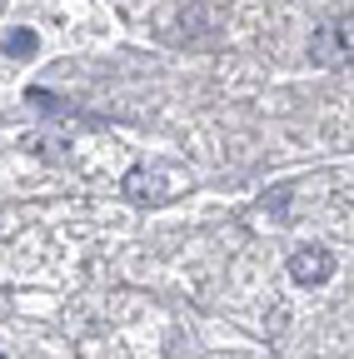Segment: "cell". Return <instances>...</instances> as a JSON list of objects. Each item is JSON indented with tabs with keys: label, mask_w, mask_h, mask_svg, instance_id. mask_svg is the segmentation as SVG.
I'll return each instance as SVG.
<instances>
[{
	"label": "cell",
	"mask_w": 354,
	"mask_h": 359,
	"mask_svg": "<svg viewBox=\"0 0 354 359\" xmlns=\"http://www.w3.org/2000/svg\"><path fill=\"white\" fill-rule=\"evenodd\" d=\"M309 55H315L320 65L349 60V20H325V25L315 30V40H309Z\"/></svg>",
	"instance_id": "obj_3"
},
{
	"label": "cell",
	"mask_w": 354,
	"mask_h": 359,
	"mask_svg": "<svg viewBox=\"0 0 354 359\" xmlns=\"http://www.w3.org/2000/svg\"><path fill=\"white\" fill-rule=\"evenodd\" d=\"M290 200H294V185H290V180H280V185H275L270 195H264V200H259V210H264V219H285V210H290Z\"/></svg>",
	"instance_id": "obj_5"
},
{
	"label": "cell",
	"mask_w": 354,
	"mask_h": 359,
	"mask_svg": "<svg viewBox=\"0 0 354 359\" xmlns=\"http://www.w3.org/2000/svg\"><path fill=\"white\" fill-rule=\"evenodd\" d=\"M175 185H180V170L175 165H135L125 175V200L135 205H165L175 195Z\"/></svg>",
	"instance_id": "obj_1"
},
{
	"label": "cell",
	"mask_w": 354,
	"mask_h": 359,
	"mask_svg": "<svg viewBox=\"0 0 354 359\" xmlns=\"http://www.w3.org/2000/svg\"><path fill=\"white\" fill-rule=\"evenodd\" d=\"M290 275H294L299 285H325V280L334 275V255H329L325 245H299V250L290 255Z\"/></svg>",
	"instance_id": "obj_2"
},
{
	"label": "cell",
	"mask_w": 354,
	"mask_h": 359,
	"mask_svg": "<svg viewBox=\"0 0 354 359\" xmlns=\"http://www.w3.org/2000/svg\"><path fill=\"white\" fill-rule=\"evenodd\" d=\"M0 359H6V354H0Z\"/></svg>",
	"instance_id": "obj_6"
},
{
	"label": "cell",
	"mask_w": 354,
	"mask_h": 359,
	"mask_svg": "<svg viewBox=\"0 0 354 359\" xmlns=\"http://www.w3.org/2000/svg\"><path fill=\"white\" fill-rule=\"evenodd\" d=\"M0 45H6L11 60H30V55L40 50V35H35L30 25H20V30H6V40H0Z\"/></svg>",
	"instance_id": "obj_4"
}]
</instances>
